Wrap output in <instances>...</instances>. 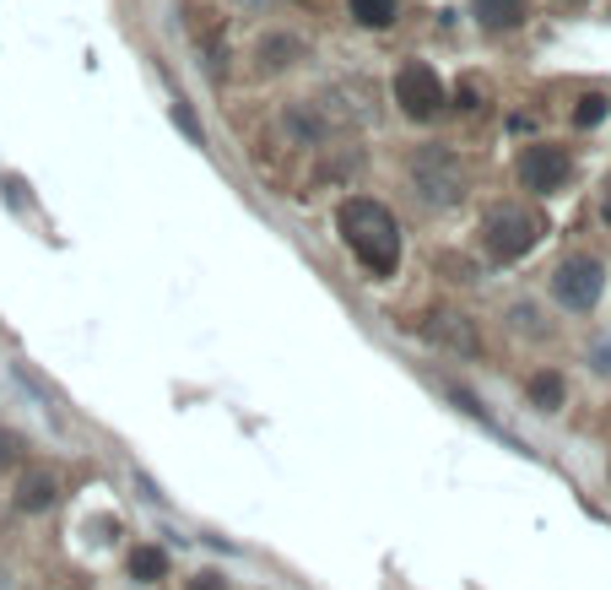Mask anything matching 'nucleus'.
Returning <instances> with one entry per match:
<instances>
[{
	"mask_svg": "<svg viewBox=\"0 0 611 590\" xmlns=\"http://www.w3.org/2000/svg\"><path fill=\"white\" fill-rule=\"evenodd\" d=\"M336 233H341V244L352 250V261L363 265L368 276H395L401 271V222H395V211L390 206H379V200L368 196H352L336 206Z\"/></svg>",
	"mask_w": 611,
	"mask_h": 590,
	"instance_id": "f257e3e1",
	"label": "nucleus"
},
{
	"mask_svg": "<svg viewBox=\"0 0 611 590\" xmlns=\"http://www.w3.org/2000/svg\"><path fill=\"white\" fill-rule=\"evenodd\" d=\"M477 233H482V255H488L492 265H514L547 239V217H542V211H525L520 200H498V206L482 211V228H477Z\"/></svg>",
	"mask_w": 611,
	"mask_h": 590,
	"instance_id": "f03ea898",
	"label": "nucleus"
},
{
	"mask_svg": "<svg viewBox=\"0 0 611 590\" xmlns=\"http://www.w3.org/2000/svg\"><path fill=\"white\" fill-rule=\"evenodd\" d=\"M601 293H607V265L596 261V255H568V261H557V271H552V298H557L568 315H590V309L601 304Z\"/></svg>",
	"mask_w": 611,
	"mask_h": 590,
	"instance_id": "7ed1b4c3",
	"label": "nucleus"
},
{
	"mask_svg": "<svg viewBox=\"0 0 611 590\" xmlns=\"http://www.w3.org/2000/svg\"><path fill=\"white\" fill-rule=\"evenodd\" d=\"M395 103H401V114H406V120L428 125V120L444 114L449 87H444V76H438L428 61H406V66L395 70Z\"/></svg>",
	"mask_w": 611,
	"mask_h": 590,
	"instance_id": "20e7f679",
	"label": "nucleus"
},
{
	"mask_svg": "<svg viewBox=\"0 0 611 590\" xmlns=\"http://www.w3.org/2000/svg\"><path fill=\"white\" fill-rule=\"evenodd\" d=\"M412 185H417L423 200H433V206H455V200L466 196V168H460V157H455L449 146H423V152L412 157Z\"/></svg>",
	"mask_w": 611,
	"mask_h": 590,
	"instance_id": "39448f33",
	"label": "nucleus"
},
{
	"mask_svg": "<svg viewBox=\"0 0 611 590\" xmlns=\"http://www.w3.org/2000/svg\"><path fill=\"white\" fill-rule=\"evenodd\" d=\"M514 168H520V185H525L531 196H557V190L574 179V157H568V146H557V141H531Z\"/></svg>",
	"mask_w": 611,
	"mask_h": 590,
	"instance_id": "423d86ee",
	"label": "nucleus"
},
{
	"mask_svg": "<svg viewBox=\"0 0 611 590\" xmlns=\"http://www.w3.org/2000/svg\"><path fill=\"white\" fill-rule=\"evenodd\" d=\"M55 499H61V488H55V477H50V471H22V477H17V488H11V504H17L22 515H44Z\"/></svg>",
	"mask_w": 611,
	"mask_h": 590,
	"instance_id": "0eeeda50",
	"label": "nucleus"
},
{
	"mask_svg": "<svg viewBox=\"0 0 611 590\" xmlns=\"http://www.w3.org/2000/svg\"><path fill=\"white\" fill-rule=\"evenodd\" d=\"M471 11H477L482 33H514V28H525L531 0H471Z\"/></svg>",
	"mask_w": 611,
	"mask_h": 590,
	"instance_id": "6e6552de",
	"label": "nucleus"
},
{
	"mask_svg": "<svg viewBox=\"0 0 611 590\" xmlns=\"http://www.w3.org/2000/svg\"><path fill=\"white\" fill-rule=\"evenodd\" d=\"M525 401H531L536 412H557V406L568 401V380H563L557 369H536V374L525 380Z\"/></svg>",
	"mask_w": 611,
	"mask_h": 590,
	"instance_id": "1a4fd4ad",
	"label": "nucleus"
},
{
	"mask_svg": "<svg viewBox=\"0 0 611 590\" xmlns=\"http://www.w3.org/2000/svg\"><path fill=\"white\" fill-rule=\"evenodd\" d=\"M124 569H130V580H135V586H157V580H168V553H163V547H152V542H141V547L124 558Z\"/></svg>",
	"mask_w": 611,
	"mask_h": 590,
	"instance_id": "9d476101",
	"label": "nucleus"
},
{
	"mask_svg": "<svg viewBox=\"0 0 611 590\" xmlns=\"http://www.w3.org/2000/svg\"><path fill=\"white\" fill-rule=\"evenodd\" d=\"M293 61H304V39H293V33L260 39V70H287Z\"/></svg>",
	"mask_w": 611,
	"mask_h": 590,
	"instance_id": "9b49d317",
	"label": "nucleus"
},
{
	"mask_svg": "<svg viewBox=\"0 0 611 590\" xmlns=\"http://www.w3.org/2000/svg\"><path fill=\"white\" fill-rule=\"evenodd\" d=\"M347 11H352L358 28L379 33V28H390V22L401 17V0H347Z\"/></svg>",
	"mask_w": 611,
	"mask_h": 590,
	"instance_id": "f8f14e48",
	"label": "nucleus"
},
{
	"mask_svg": "<svg viewBox=\"0 0 611 590\" xmlns=\"http://www.w3.org/2000/svg\"><path fill=\"white\" fill-rule=\"evenodd\" d=\"M287 135H293V141H319V135H325V120H319L314 109H304V103H293V109H287Z\"/></svg>",
	"mask_w": 611,
	"mask_h": 590,
	"instance_id": "ddd939ff",
	"label": "nucleus"
},
{
	"mask_svg": "<svg viewBox=\"0 0 611 590\" xmlns=\"http://www.w3.org/2000/svg\"><path fill=\"white\" fill-rule=\"evenodd\" d=\"M607 98H601V92H590V98H579V109H574V125H585V131H590V125H601V120H607Z\"/></svg>",
	"mask_w": 611,
	"mask_h": 590,
	"instance_id": "4468645a",
	"label": "nucleus"
},
{
	"mask_svg": "<svg viewBox=\"0 0 611 590\" xmlns=\"http://www.w3.org/2000/svg\"><path fill=\"white\" fill-rule=\"evenodd\" d=\"M184 590H233V586H228V580H222L217 569H200V575H195V580H189Z\"/></svg>",
	"mask_w": 611,
	"mask_h": 590,
	"instance_id": "2eb2a0df",
	"label": "nucleus"
},
{
	"mask_svg": "<svg viewBox=\"0 0 611 590\" xmlns=\"http://www.w3.org/2000/svg\"><path fill=\"white\" fill-rule=\"evenodd\" d=\"M174 125H179V131L189 135V141H200V120H195V114H189L184 103H179V109H174Z\"/></svg>",
	"mask_w": 611,
	"mask_h": 590,
	"instance_id": "dca6fc26",
	"label": "nucleus"
},
{
	"mask_svg": "<svg viewBox=\"0 0 611 590\" xmlns=\"http://www.w3.org/2000/svg\"><path fill=\"white\" fill-rule=\"evenodd\" d=\"M455 98H460V109H477V98H482V87H477V81H471V76H466V81H460V92H455Z\"/></svg>",
	"mask_w": 611,
	"mask_h": 590,
	"instance_id": "f3484780",
	"label": "nucleus"
},
{
	"mask_svg": "<svg viewBox=\"0 0 611 590\" xmlns=\"http://www.w3.org/2000/svg\"><path fill=\"white\" fill-rule=\"evenodd\" d=\"M87 531H98V542H114V521H109V515H103V521H98V525L87 521Z\"/></svg>",
	"mask_w": 611,
	"mask_h": 590,
	"instance_id": "a211bd4d",
	"label": "nucleus"
},
{
	"mask_svg": "<svg viewBox=\"0 0 611 590\" xmlns=\"http://www.w3.org/2000/svg\"><path fill=\"white\" fill-rule=\"evenodd\" d=\"M596 358H601V363H596V369H601V374H611V347H601V352H596Z\"/></svg>",
	"mask_w": 611,
	"mask_h": 590,
	"instance_id": "6ab92c4d",
	"label": "nucleus"
},
{
	"mask_svg": "<svg viewBox=\"0 0 611 590\" xmlns=\"http://www.w3.org/2000/svg\"><path fill=\"white\" fill-rule=\"evenodd\" d=\"M601 211H607V222H611V174H607V190H601Z\"/></svg>",
	"mask_w": 611,
	"mask_h": 590,
	"instance_id": "aec40b11",
	"label": "nucleus"
},
{
	"mask_svg": "<svg viewBox=\"0 0 611 590\" xmlns=\"http://www.w3.org/2000/svg\"><path fill=\"white\" fill-rule=\"evenodd\" d=\"M607 477H611V460H607Z\"/></svg>",
	"mask_w": 611,
	"mask_h": 590,
	"instance_id": "412c9836",
	"label": "nucleus"
},
{
	"mask_svg": "<svg viewBox=\"0 0 611 590\" xmlns=\"http://www.w3.org/2000/svg\"><path fill=\"white\" fill-rule=\"evenodd\" d=\"M568 6H579V0H568Z\"/></svg>",
	"mask_w": 611,
	"mask_h": 590,
	"instance_id": "4be33fe9",
	"label": "nucleus"
}]
</instances>
